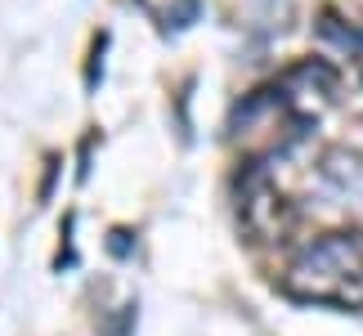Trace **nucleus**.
<instances>
[{
	"label": "nucleus",
	"mask_w": 363,
	"mask_h": 336,
	"mask_svg": "<svg viewBox=\"0 0 363 336\" xmlns=\"http://www.w3.org/2000/svg\"><path fill=\"white\" fill-rule=\"evenodd\" d=\"M283 287L314 305H363V237L328 233L305 247L287 269Z\"/></svg>",
	"instance_id": "f257e3e1"
}]
</instances>
